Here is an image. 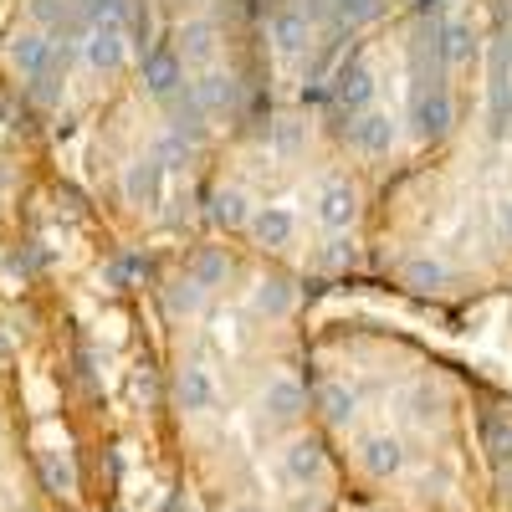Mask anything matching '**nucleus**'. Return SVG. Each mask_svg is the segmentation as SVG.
I'll list each match as a JSON object with an SVG mask.
<instances>
[{"instance_id": "1", "label": "nucleus", "mask_w": 512, "mask_h": 512, "mask_svg": "<svg viewBox=\"0 0 512 512\" xmlns=\"http://www.w3.org/2000/svg\"><path fill=\"white\" fill-rule=\"evenodd\" d=\"M123 52H128V36H123V21L108 16L88 31V67L93 72H118L123 67Z\"/></svg>"}, {"instance_id": "2", "label": "nucleus", "mask_w": 512, "mask_h": 512, "mask_svg": "<svg viewBox=\"0 0 512 512\" xmlns=\"http://www.w3.org/2000/svg\"><path fill=\"white\" fill-rule=\"evenodd\" d=\"M282 477H287L292 487L318 482V477H323V451H318L313 441H292V446L282 451Z\"/></svg>"}, {"instance_id": "3", "label": "nucleus", "mask_w": 512, "mask_h": 512, "mask_svg": "<svg viewBox=\"0 0 512 512\" xmlns=\"http://www.w3.org/2000/svg\"><path fill=\"white\" fill-rule=\"evenodd\" d=\"M47 57H52V47H47V36H41V31H21V36L11 41V67H16L21 77H31V82H41V72H47Z\"/></svg>"}, {"instance_id": "4", "label": "nucleus", "mask_w": 512, "mask_h": 512, "mask_svg": "<svg viewBox=\"0 0 512 512\" xmlns=\"http://www.w3.org/2000/svg\"><path fill=\"white\" fill-rule=\"evenodd\" d=\"M364 466H369V472L374 477H395L400 472V466H405V446L395 441V436H364Z\"/></svg>"}, {"instance_id": "5", "label": "nucleus", "mask_w": 512, "mask_h": 512, "mask_svg": "<svg viewBox=\"0 0 512 512\" xmlns=\"http://www.w3.org/2000/svg\"><path fill=\"white\" fill-rule=\"evenodd\" d=\"M349 216H354L349 180H323V190H318V221L323 226H344Z\"/></svg>"}, {"instance_id": "6", "label": "nucleus", "mask_w": 512, "mask_h": 512, "mask_svg": "<svg viewBox=\"0 0 512 512\" xmlns=\"http://www.w3.org/2000/svg\"><path fill=\"white\" fill-rule=\"evenodd\" d=\"M180 77H185V57H175V52H149L144 57V82L154 93H175Z\"/></svg>"}, {"instance_id": "7", "label": "nucleus", "mask_w": 512, "mask_h": 512, "mask_svg": "<svg viewBox=\"0 0 512 512\" xmlns=\"http://www.w3.org/2000/svg\"><path fill=\"white\" fill-rule=\"evenodd\" d=\"M262 405H267L277 420H297V415H303V384H297V379H272L267 395H262Z\"/></svg>"}, {"instance_id": "8", "label": "nucleus", "mask_w": 512, "mask_h": 512, "mask_svg": "<svg viewBox=\"0 0 512 512\" xmlns=\"http://www.w3.org/2000/svg\"><path fill=\"white\" fill-rule=\"evenodd\" d=\"M180 405L195 410V415L216 405V384H210L205 369H180Z\"/></svg>"}, {"instance_id": "9", "label": "nucleus", "mask_w": 512, "mask_h": 512, "mask_svg": "<svg viewBox=\"0 0 512 512\" xmlns=\"http://www.w3.org/2000/svg\"><path fill=\"white\" fill-rule=\"evenodd\" d=\"M251 226H256V236H262L267 246H282V241H292V231H297V221L287 216V210H277V205L256 210V216H251Z\"/></svg>"}, {"instance_id": "10", "label": "nucleus", "mask_w": 512, "mask_h": 512, "mask_svg": "<svg viewBox=\"0 0 512 512\" xmlns=\"http://www.w3.org/2000/svg\"><path fill=\"white\" fill-rule=\"evenodd\" d=\"M123 190H128V200H154L159 195V164L154 159H139L134 169H128Z\"/></svg>"}, {"instance_id": "11", "label": "nucleus", "mask_w": 512, "mask_h": 512, "mask_svg": "<svg viewBox=\"0 0 512 512\" xmlns=\"http://www.w3.org/2000/svg\"><path fill=\"white\" fill-rule=\"evenodd\" d=\"M390 134H395V128H390V118H364L359 128H354V139L364 144V149H390Z\"/></svg>"}, {"instance_id": "12", "label": "nucleus", "mask_w": 512, "mask_h": 512, "mask_svg": "<svg viewBox=\"0 0 512 512\" xmlns=\"http://www.w3.org/2000/svg\"><path fill=\"white\" fill-rule=\"evenodd\" d=\"M318 400H323L328 420H349V415H354V395L344 390V384H323V390H318Z\"/></svg>"}, {"instance_id": "13", "label": "nucleus", "mask_w": 512, "mask_h": 512, "mask_svg": "<svg viewBox=\"0 0 512 512\" xmlns=\"http://www.w3.org/2000/svg\"><path fill=\"white\" fill-rule=\"evenodd\" d=\"M256 303H262V313H287V303H292V292L272 287V292H262V297H256Z\"/></svg>"}, {"instance_id": "14", "label": "nucleus", "mask_w": 512, "mask_h": 512, "mask_svg": "<svg viewBox=\"0 0 512 512\" xmlns=\"http://www.w3.org/2000/svg\"><path fill=\"white\" fill-rule=\"evenodd\" d=\"M93 6H113V0H93Z\"/></svg>"}]
</instances>
